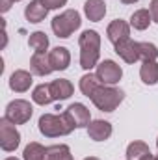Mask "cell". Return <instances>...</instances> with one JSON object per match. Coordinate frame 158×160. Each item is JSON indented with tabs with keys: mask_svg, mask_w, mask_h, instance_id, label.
Returning a JSON list of instances; mask_svg holds the SVG:
<instances>
[{
	"mask_svg": "<svg viewBox=\"0 0 158 160\" xmlns=\"http://www.w3.org/2000/svg\"><path fill=\"white\" fill-rule=\"evenodd\" d=\"M84 160H101V158H97V157H86Z\"/></svg>",
	"mask_w": 158,
	"mask_h": 160,
	"instance_id": "obj_32",
	"label": "cell"
},
{
	"mask_svg": "<svg viewBox=\"0 0 158 160\" xmlns=\"http://www.w3.org/2000/svg\"><path fill=\"white\" fill-rule=\"evenodd\" d=\"M102 82L99 80L97 75H93V73H87V75H84L82 78H80V91L86 95V97H91L93 93H95V89L101 86Z\"/></svg>",
	"mask_w": 158,
	"mask_h": 160,
	"instance_id": "obj_23",
	"label": "cell"
},
{
	"mask_svg": "<svg viewBox=\"0 0 158 160\" xmlns=\"http://www.w3.org/2000/svg\"><path fill=\"white\" fill-rule=\"evenodd\" d=\"M11 4H13V0H2V13H6L11 8Z\"/></svg>",
	"mask_w": 158,
	"mask_h": 160,
	"instance_id": "obj_29",
	"label": "cell"
},
{
	"mask_svg": "<svg viewBox=\"0 0 158 160\" xmlns=\"http://www.w3.org/2000/svg\"><path fill=\"white\" fill-rule=\"evenodd\" d=\"M19 143H21V134L17 130V125L2 118L0 119V147H2V151L11 153L19 147Z\"/></svg>",
	"mask_w": 158,
	"mask_h": 160,
	"instance_id": "obj_6",
	"label": "cell"
},
{
	"mask_svg": "<svg viewBox=\"0 0 158 160\" xmlns=\"http://www.w3.org/2000/svg\"><path fill=\"white\" fill-rule=\"evenodd\" d=\"M47 13H48V9H47V6H45L41 0H32V2L24 8V17H26V21H30V22H41V21H45Z\"/></svg>",
	"mask_w": 158,
	"mask_h": 160,
	"instance_id": "obj_17",
	"label": "cell"
},
{
	"mask_svg": "<svg viewBox=\"0 0 158 160\" xmlns=\"http://www.w3.org/2000/svg\"><path fill=\"white\" fill-rule=\"evenodd\" d=\"M147 155H151V149H149V145L145 142L134 140L126 147V158L128 160H141L143 157H147Z\"/></svg>",
	"mask_w": 158,
	"mask_h": 160,
	"instance_id": "obj_20",
	"label": "cell"
},
{
	"mask_svg": "<svg viewBox=\"0 0 158 160\" xmlns=\"http://www.w3.org/2000/svg\"><path fill=\"white\" fill-rule=\"evenodd\" d=\"M151 22H153V17H151L149 9H138L130 17V26L134 30H147Z\"/></svg>",
	"mask_w": 158,
	"mask_h": 160,
	"instance_id": "obj_19",
	"label": "cell"
},
{
	"mask_svg": "<svg viewBox=\"0 0 158 160\" xmlns=\"http://www.w3.org/2000/svg\"><path fill=\"white\" fill-rule=\"evenodd\" d=\"M48 60H50L52 71H65L71 63V54L65 47H54L48 52Z\"/></svg>",
	"mask_w": 158,
	"mask_h": 160,
	"instance_id": "obj_12",
	"label": "cell"
},
{
	"mask_svg": "<svg viewBox=\"0 0 158 160\" xmlns=\"http://www.w3.org/2000/svg\"><path fill=\"white\" fill-rule=\"evenodd\" d=\"M84 13H86V17H87L89 21H93V22L102 21L104 15H106V4H104V0H86V4H84Z\"/></svg>",
	"mask_w": 158,
	"mask_h": 160,
	"instance_id": "obj_16",
	"label": "cell"
},
{
	"mask_svg": "<svg viewBox=\"0 0 158 160\" xmlns=\"http://www.w3.org/2000/svg\"><path fill=\"white\" fill-rule=\"evenodd\" d=\"M82 24V19H80V13L77 9H65L63 13L56 15L52 19V32L62 38V39H67L71 38Z\"/></svg>",
	"mask_w": 158,
	"mask_h": 160,
	"instance_id": "obj_4",
	"label": "cell"
},
{
	"mask_svg": "<svg viewBox=\"0 0 158 160\" xmlns=\"http://www.w3.org/2000/svg\"><path fill=\"white\" fill-rule=\"evenodd\" d=\"M41 2L47 6V9H60L62 6L67 4V0H41Z\"/></svg>",
	"mask_w": 158,
	"mask_h": 160,
	"instance_id": "obj_27",
	"label": "cell"
},
{
	"mask_svg": "<svg viewBox=\"0 0 158 160\" xmlns=\"http://www.w3.org/2000/svg\"><path fill=\"white\" fill-rule=\"evenodd\" d=\"M13 2H21V0H13Z\"/></svg>",
	"mask_w": 158,
	"mask_h": 160,
	"instance_id": "obj_34",
	"label": "cell"
},
{
	"mask_svg": "<svg viewBox=\"0 0 158 160\" xmlns=\"http://www.w3.org/2000/svg\"><path fill=\"white\" fill-rule=\"evenodd\" d=\"M121 2H123V4H136L138 0H121Z\"/></svg>",
	"mask_w": 158,
	"mask_h": 160,
	"instance_id": "obj_31",
	"label": "cell"
},
{
	"mask_svg": "<svg viewBox=\"0 0 158 160\" xmlns=\"http://www.w3.org/2000/svg\"><path fill=\"white\" fill-rule=\"evenodd\" d=\"M32 82H34V80H32V73H28V71H24V69H17V71H13L11 77H9V88H11L15 93H24V91L30 89Z\"/></svg>",
	"mask_w": 158,
	"mask_h": 160,
	"instance_id": "obj_13",
	"label": "cell"
},
{
	"mask_svg": "<svg viewBox=\"0 0 158 160\" xmlns=\"http://www.w3.org/2000/svg\"><path fill=\"white\" fill-rule=\"evenodd\" d=\"M32 114H34V108H32V104H30L28 101H24V99H15V101H11V102L6 106L4 118L7 121H11L13 125H24V123L30 121Z\"/></svg>",
	"mask_w": 158,
	"mask_h": 160,
	"instance_id": "obj_5",
	"label": "cell"
},
{
	"mask_svg": "<svg viewBox=\"0 0 158 160\" xmlns=\"http://www.w3.org/2000/svg\"><path fill=\"white\" fill-rule=\"evenodd\" d=\"M99 80L102 82V84H106V86H116L121 77H123V69H121V65L116 63L114 60H104V62H101L99 65H97V73H95Z\"/></svg>",
	"mask_w": 158,
	"mask_h": 160,
	"instance_id": "obj_7",
	"label": "cell"
},
{
	"mask_svg": "<svg viewBox=\"0 0 158 160\" xmlns=\"http://www.w3.org/2000/svg\"><path fill=\"white\" fill-rule=\"evenodd\" d=\"M156 147H158V140H156Z\"/></svg>",
	"mask_w": 158,
	"mask_h": 160,
	"instance_id": "obj_35",
	"label": "cell"
},
{
	"mask_svg": "<svg viewBox=\"0 0 158 160\" xmlns=\"http://www.w3.org/2000/svg\"><path fill=\"white\" fill-rule=\"evenodd\" d=\"M116 47V52L119 54V58L126 63H134L140 60V43L138 41H132L130 38L128 39H123L119 41Z\"/></svg>",
	"mask_w": 158,
	"mask_h": 160,
	"instance_id": "obj_9",
	"label": "cell"
},
{
	"mask_svg": "<svg viewBox=\"0 0 158 160\" xmlns=\"http://www.w3.org/2000/svg\"><path fill=\"white\" fill-rule=\"evenodd\" d=\"M149 11H151L153 22H156L158 24V0H151V4H149Z\"/></svg>",
	"mask_w": 158,
	"mask_h": 160,
	"instance_id": "obj_28",
	"label": "cell"
},
{
	"mask_svg": "<svg viewBox=\"0 0 158 160\" xmlns=\"http://www.w3.org/2000/svg\"><path fill=\"white\" fill-rule=\"evenodd\" d=\"M4 160H19V158H15V157H7V158H4Z\"/></svg>",
	"mask_w": 158,
	"mask_h": 160,
	"instance_id": "obj_33",
	"label": "cell"
},
{
	"mask_svg": "<svg viewBox=\"0 0 158 160\" xmlns=\"http://www.w3.org/2000/svg\"><path fill=\"white\" fill-rule=\"evenodd\" d=\"M106 36H108V39L112 41L114 45H117L119 41L130 38V24L125 22V21H121V19H116V21H112V22L108 24Z\"/></svg>",
	"mask_w": 158,
	"mask_h": 160,
	"instance_id": "obj_10",
	"label": "cell"
},
{
	"mask_svg": "<svg viewBox=\"0 0 158 160\" xmlns=\"http://www.w3.org/2000/svg\"><path fill=\"white\" fill-rule=\"evenodd\" d=\"M30 71L32 75H37V77H47L52 73V65L47 52H34V56L30 58Z\"/></svg>",
	"mask_w": 158,
	"mask_h": 160,
	"instance_id": "obj_14",
	"label": "cell"
},
{
	"mask_svg": "<svg viewBox=\"0 0 158 160\" xmlns=\"http://www.w3.org/2000/svg\"><path fill=\"white\" fill-rule=\"evenodd\" d=\"M45 157H47V147H43L37 142H30L22 153L24 160H45Z\"/></svg>",
	"mask_w": 158,
	"mask_h": 160,
	"instance_id": "obj_24",
	"label": "cell"
},
{
	"mask_svg": "<svg viewBox=\"0 0 158 160\" xmlns=\"http://www.w3.org/2000/svg\"><path fill=\"white\" fill-rule=\"evenodd\" d=\"M80 45V67L86 71H91L99 65L101 58V36L95 30H86L78 38Z\"/></svg>",
	"mask_w": 158,
	"mask_h": 160,
	"instance_id": "obj_1",
	"label": "cell"
},
{
	"mask_svg": "<svg viewBox=\"0 0 158 160\" xmlns=\"http://www.w3.org/2000/svg\"><path fill=\"white\" fill-rule=\"evenodd\" d=\"M156 58H158V47L155 43H149V41L140 43V60H143V62H156Z\"/></svg>",
	"mask_w": 158,
	"mask_h": 160,
	"instance_id": "obj_26",
	"label": "cell"
},
{
	"mask_svg": "<svg viewBox=\"0 0 158 160\" xmlns=\"http://www.w3.org/2000/svg\"><path fill=\"white\" fill-rule=\"evenodd\" d=\"M28 45L36 52H47V48H48V38H47L45 32H34L28 38Z\"/></svg>",
	"mask_w": 158,
	"mask_h": 160,
	"instance_id": "obj_25",
	"label": "cell"
},
{
	"mask_svg": "<svg viewBox=\"0 0 158 160\" xmlns=\"http://www.w3.org/2000/svg\"><path fill=\"white\" fill-rule=\"evenodd\" d=\"M50 91H52L54 101H65L75 93V86L67 78H58L50 82Z\"/></svg>",
	"mask_w": 158,
	"mask_h": 160,
	"instance_id": "obj_15",
	"label": "cell"
},
{
	"mask_svg": "<svg viewBox=\"0 0 158 160\" xmlns=\"http://www.w3.org/2000/svg\"><path fill=\"white\" fill-rule=\"evenodd\" d=\"M140 77L143 80V84H147V86L158 84V63L156 62H143L140 67Z\"/></svg>",
	"mask_w": 158,
	"mask_h": 160,
	"instance_id": "obj_18",
	"label": "cell"
},
{
	"mask_svg": "<svg viewBox=\"0 0 158 160\" xmlns=\"http://www.w3.org/2000/svg\"><path fill=\"white\" fill-rule=\"evenodd\" d=\"M39 132L45 138H60L67 136L75 130L71 121L65 118V114H43L39 118Z\"/></svg>",
	"mask_w": 158,
	"mask_h": 160,
	"instance_id": "obj_2",
	"label": "cell"
},
{
	"mask_svg": "<svg viewBox=\"0 0 158 160\" xmlns=\"http://www.w3.org/2000/svg\"><path fill=\"white\" fill-rule=\"evenodd\" d=\"M63 114H65L67 119L71 121V125H73L75 128H87L89 123H91V114H89V110H87L82 102L71 104Z\"/></svg>",
	"mask_w": 158,
	"mask_h": 160,
	"instance_id": "obj_8",
	"label": "cell"
},
{
	"mask_svg": "<svg viewBox=\"0 0 158 160\" xmlns=\"http://www.w3.org/2000/svg\"><path fill=\"white\" fill-rule=\"evenodd\" d=\"M87 136L93 142H104L112 136V125L104 119H95L87 127Z\"/></svg>",
	"mask_w": 158,
	"mask_h": 160,
	"instance_id": "obj_11",
	"label": "cell"
},
{
	"mask_svg": "<svg viewBox=\"0 0 158 160\" xmlns=\"http://www.w3.org/2000/svg\"><path fill=\"white\" fill-rule=\"evenodd\" d=\"M141 160H158V157H155V155H147V157H143Z\"/></svg>",
	"mask_w": 158,
	"mask_h": 160,
	"instance_id": "obj_30",
	"label": "cell"
},
{
	"mask_svg": "<svg viewBox=\"0 0 158 160\" xmlns=\"http://www.w3.org/2000/svg\"><path fill=\"white\" fill-rule=\"evenodd\" d=\"M45 160H73V155H71V149L65 143H60V145L47 147Z\"/></svg>",
	"mask_w": 158,
	"mask_h": 160,
	"instance_id": "obj_22",
	"label": "cell"
},
{
	"mask_svg": "<svg viewBox=\"0 0 158 160\" xmlns=\"http://www.w3.org/2000/svg\"><path fill=\"white\" fill-rule=\"evenodd\" d=\"M32 99L36 104H41V106H47L54 101L52 97V91H50V84H39L34 88V93H32Z\"/></svg>",
	"mask_w": 158,
	"mask_h": 160,
	"instance_id": "obj_21",
	"label": "cell"
},
{
	"mask_svg": "<svg viewBox=\"0 0 158 160\" xmlns=\"http://www.w3.org/2000/svg\"><path fill=\"white\" fill-rule=\"evenodd\" d=\"M89 99H91V102H93L101 112H114L119 104L123 102L125 93H123L121 89H117L116 86L101 84Z\"/></svg>",
	"mask_w": 158,
	"mask_h": 160,
	"instance_id": "obj_3",
	"label": "cell"
}]
</instances>
